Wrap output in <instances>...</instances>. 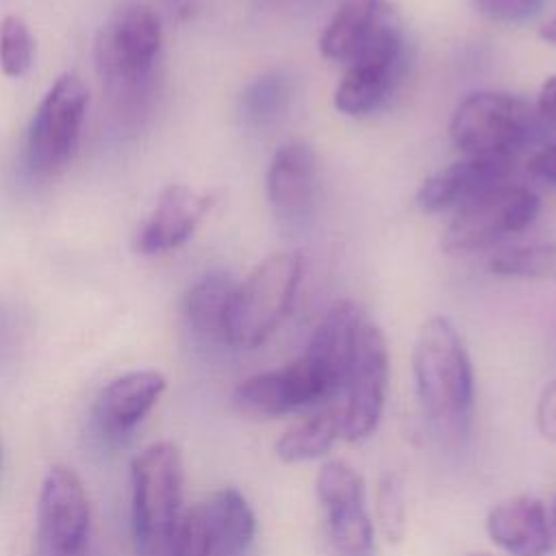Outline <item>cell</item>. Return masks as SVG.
Segmentation results:
<instances>
[{
  "instance_id": "7402d4cb",
  "label": "cell",
  "mask_w": 556,
  "mask_h": 556,
  "mask_svg": "<svg viewBox=\"0 0 556 556\" xmlns=\"http://www.w3.org/2000/svg\"><path fill=\"white\" fill-rule=\"evenodd\" d=\"M343 439V417L339 402H326L324 408L287 428L274 450L282 463H304L324 458L334 443Z\"/></svg>"
},
{
  "instance_id": "2e32d148",
  "label": "cell",
  "mask_w": 556,
  "mask_h": 556,
  "mask_svg": "<svg viewBox=\"0 0 556 556\" xmlns=\"http://www.w3.org/2000/svg\"><path fill=\"white\" fill-rule=\"evenodd\" d=\"M510 172L513 159L465 156L426 176L415 193V202L426 213L460 206L473 195L506 182Z\"/></svg>"
},
{
  "instance_id": "9a60e30c",
  "label": "cell",
  "mask_w": 556,
  "mask_h": 556,
  "mask_svg": "<svg viewBox=\"0 0 556 556\" xmlns=\"http://www.w3.org/2000/svg\"><path fill=\"white\" fill-rule=\"evenodd\" d=\"M213 202L211 193H200L187 185L165 187L135 235V252L156 256L178 250L195 235Z\"/></svg>"
},
{
  "instance_id": "3957f363",
  "label": "cell",
  "mask_w": 556,
  "mask_h": 556,
  "mask_svg": "<svg viewBox=\"0 0 556 556\" xmlns=\"http://www.w3.org/2000/svg\"><path fill=\"white\" fill-rule=\"evenodd\" d=\"M302 274L300 252H276L237 282L226 315V345L237 350L263 345L291 313Z\"/></svg>"
},
{
  "instance_id": "d4e9b609",
  "label": "cell",
  "mask_w": 556,
  "mask_h": 556,
  "mask_svg": "<svg viewBox=\"0 0 556 556\" xmlns=\"http://www.w3.org/2000/svg\"><path fill=\"white\" fill-rule=\"evenodd\" d=\"M35 61V37L24 17L9 13L0 20V72L7 78H22Z\"/></svg>"
},
{
  "instance_id": "d6986e66",
  "label": "cell",
  "mask_w": 556,
  "mask_h": 556,
  "mask_svg": "<svg viewBox=\"0 0 556 556\" xmlns=\"http://www.w3.org/2000/svg\"><path fill=\"white\" fill-rule=\"evenodd\" d=\"M387 15L384 0H341L319 35L321 56L348 65Z\"/></svg>"
},
{
  "instance_id": "f546056e",
  "label": "cell",
  "mask_w": 556,
  "mask_h": 556,
  "mask_svg": "<svg viewBox=\"0 0 556 556\" xmlns=\"http://www.w3.org/2000/svg\"><path fill=\"white\" fill-rule=\"evenodd\" d=\"M534 117L541 126L556 132V74L545 78V83L541 85L534 104Z\"/></svg>"
},
{
  "instance_id": "d6a6232c",
  "label": "cell",
  "mask_w": 556,
  "mask_h": 556,
  "mask_svg": "<svg viewBox=\"0 0 556 556\" xmlns=\"http://www.w3.org/2000/svg\"><path fill=\"white\" fill-rule=\"evenodd\" d=\"M539 37H541L543 41L556 46V15L549 17L547 22H543V24L539 26Z\"/></svg>"
},
{
  "instance_id": "8992f818",
  "label": "cell",
  "mask_w": 556,
  "mask_h": 556,
  "mask_svg": "<svg viewBox=\"0 0 556 556\" xmlns=\"http://www.w3.org/2000/svg\"><path fill=\"white\" fill-rule=\"evenodd\" d=\"M406 70V37L387 15L358 54L345 65L332 93L334 109L348 117H365L380 111L402 85Z\"/></svg>"
},
{
  "instance_id": "9c48e42d",
  "label": "cell",
  "mask_w": 556,
  "mask_h": 556,
  "mask_svg": "<svg viewBox=\"0 0 556 556\" xmlns=\"http://www.w3.org/2000/svg\"><path fill=\"white\" fill-rule=\"evenodd\" d=\"M389 387V345L384 332L369 319L358 330L354 358L339 393L343 439L361 443L369 439L384 410Z\"/></svg>"
},
{
  "instance_id": "836d02e7",
  "label": "cell",
  "mask_w": 556,
  "mask_h": 556,
  "mask_svg": "<svg viewBox=\"0 0 556 556\" xmlns=\"http://www.w3.org/2000/svg\"><path fill=\"white\" fill-rule=\"evenodd\" d=\"M554 528H556V504H554Z\"/></svg>"
},
{
  "instance_id": "e575fe53",
  "label": "cell",
  "mask_w": 556,
  "mask_h": 556,
  "mask_svg": "<svg viewBox=\"0 0 556 556\" xmlns=\"http://www.w3.org/2000/svg\"><path fill=\"white\" fill-rule=\"evenodd\" d=\"M471 556H486V554H471Z\"/></svg>"
},
{
  "instance_id": "7c38bea8",
  "label": "cell",
  "mask_w": 556,
  "mask_h": 556,
  "mask_svg": "<svg viewBox=\"0 0 556 556\" xmlns=\"http://www.w3.org/2000/svg\"><path fill=\"white\" fill-rule=\"evenodd\" d=\"M265 198L287 226H300L317 204V154L304 139H289L274 152L265 174Z\"/></svg>"
},
{
  "instance_id": "d590c367",
  "label": "cell",
  "mask_w": 556,
  "mask_h": 556,
  "mask_svg": "<svg viewBox=\"0 0 556 556\" xmlns=\"http://www.w3.org/2000/svg\"><path fill=\"white\" fill-rule=\"evenodd\" d=\"M0 463H2V458H0Z\"/></svg>"
},
{
  "instance_id": "f1b7e54d",
  "label": "cell",
  "mask_w": 556,
  "mask_h": 556,
  "mask_svg": "<svg viewBox=\"0 0 556 556\" xmlns=\"http://www.w3.org/2000/svg\"><path fill=\"white\" fill-rule=\"evenodd\" d=\"M536 428L543 439L556 443V380L545 384L539 395Z\"/></svg>"
},
{
  "instance_id": "30bf717a",
  "label": "cell",
  "mask_w": 556,
  "mask_h": 556,
  "mask_svg": "<svg viewBox=\"0 0 556 556\" xmlns=\"http://www.w3.org/2000/svg\"><path fill=\"white\" fill-rule=\"evenodd\" d=\"M91 508L80 476L67 465L48 469L37 502L39 556H85Z\"/></svg>"
},
{
  "instance_id": "44dd1931",
  "label": "cell",
  "mask_w": 556,
  "mask_h": 556,
  "mask_svg": "<svg viewBox=\"0 0 556 556\" xmlns=\"http://www.w3.org/2000/svg\"><path fill=\"white\" fill-rule=\"evenodd\" d=\"M202 508L211 532L213 556H248L256 534V517L248 500L237 489L226 486L215 491Z\"/></svg>"
},
{
  "instance_id": "277c9868",
  "label": "cell",
  "mask_w": 556,
  "mask_h": 556,
  "mask_svg": "<svg viewBox=\"0 0 556 556\" xmlns=\"http://www.w3.org/2000/svg\"><path fill=\"white\" fill-rule=\"evenodd\" d=\"M130 493L137 556H169L182 515V458L172 441H156L132 458Z\"/></svg>"
},
{
  "instance_id": "6da1fadb",
  "label": "cell",
  "mask_w": 556,
  "mask_h": 556,
  "mask_svg": "<svg viewBox=\"0 0 556 556\" xmlns=\"http://www.w3.org/2000/svg\"><path fill=\"white\" fill-rule=\"evenodd\" d=\"M413 376L421 415L445 447L465 443L473 413V369L454 324L428 317L415 337Z\"/></svg>"
},
{
  "instance_id": "4dcf8cb0",
  "label": "cell",
  "mask_w": 556,
  "mask_h": 556,
  "mask_svg": "<svg viewBox=\"0 0 556 556\" xmlns=\"http://www.w3.org/2000/svg\"><path fill=\"white\" fill-rule=\"evenodd\" d=\"M528 169H530L534 176H539V178H543V180L556 185V143H552V146L541 148L539 152H534L532 159L528 161Z\"/></svg>"
},
{
  "instance_id": "ba28073f",
  "label": "cell",
  "mask_w": 556,
  "mask_h": 556,
  "mask_svg": "<svg viewBox=\"0 0 556 556\" xmlns=\"http://www.w3.org/2000/svg\"><path fill=\"white\" fill-rule=\"evenodd\" d=\"M541 211L539 195L523 187L502 182L460 204L441 235L447 254H467L489 248L534 224Z\"/></svg>"
},
{
  "instance_id": "7a4b0ae2",
  "label": "cell",
  "mask_w": 556,
  "mask_h": 556,
  "mask_svg": "<svg viewBox=\"0 0 556 556\" xmlns=\"http://www.w3.org/2000/svg\"><path fill=\"white\" fill-rule=\"evenodd\" d=\"M161 46V20L150 7L124 4L106 17L96 35L93 61L111 100L130 106L148 93Z\"/></svg>"
},
{
  "instance_id": "1f68e13d",
  "label": "cell",
  "mask_w": 556,
  "mask_h": 556,
  "mask_svg": "<svg viewBox=\"0 0 556 556\" xmlns=\"http://www.w3.org/2000/svg\"><path fill=\"white\" fill-rule=\"evenodd\" d=\"M254 2L263 9H282V11H287V9H300L308 0H254Z\"/></svg>"
},
{
  "instance_id": "5bb4252c",
  "label": "cell",
  "mask_w": 556,
  "mask_h": 556,
  "mask_svg": "<svg viewBox=\"0 0 556 556\" xmlns=\"http://www.w3.org/2000/svg\"><path fill=\"white\" fill-rule=\"evenodd\" d=\"M363 321L365 317L354 302H334L317 324L302 354L328 402H332L343 389Z\"/></svg>"
},
{
  "instance_id": "ffe728a7",
  "label": "cell",
  "mask_w": 556,
  "mask_h": 556,
  "mask_svg": "<svg viewBox=\"0 0 556 556\" xmlns=\"http://www.w3.org/2000/svg\"><path fill=\"white\" fill-rule=\"evenodd\" d=\"M235 285L230 271L208 269L185 291L182 317L200 341L226 345V315Z\"/></svg>"
},
{
  "instance_id": "83f0119b",
  "label": "cell",
  "mask_w": 556,
  "mask_h": 556,
  "mask_svg": "<svg viewBox=\"0 0 556 556\" xmlns=\"http://www.w3.org/2000/svg\"><path fill=\"white\" fill-rule=\"evenodd\" d=\"M473 7L491 22L521 24L541 11L543 0H473Z\"/></svg>"
},
{
  "instance_id": "603a6c76",
  "label": "cell",
  "mask_w": 556,
  "mask_h": 556,
  "mask_svg": "<svg viewBox=\"0 0 556 556\" xmlns=\"http://www.w3.org/2000/svg\"><path fill=\"white\" fill-rule=\"evenodd\" d=\"M298 93V80L287 70H267L245 85L239 96L237 113L245 128H267L276 124L291 106Z\"/></svg>"
},
{
  "instance_id": "5b68a950",
  "label": "cell",
  "mask_w": 556,
  "mask_h": 556,
  "mask_svg": "<svg viewBox=\"0 0 556 556\" xmlns=\"http://www.w3.org/2000/svg\"><path fill=\"white\" fill-rule=\"evenodd\" d=\"M89 91L78 74H61L39 100L26 130L24 161L39 176L61 174L74 159L87 119Z\"/></svg>"
},
{
  "instance_id": "52a82bcc",
  "label": "cell",
  "mask_w": 556,
  "mask_h": 556,
  "mask_svg": "<svg viewBox=\"0 0 556 556\" xmlns=\"http://www.w3.org/2000/svg\"><path fill=\"white\" fill-rule=\"evenodd\" d=\"M534 111L504 91H473L458 102L450 119V139L465 156H506L528 143Z\"/></svg>"
},
{
  "instance_id": "cb8c5ba5",
  "label": "cell",
  "mask_w": 556,
  "mask_h": 556,
  "mask_svg": "<svg viewBox=\"0 0 556 556\" xmlns=\"http://www.w3.org/2000/svg\"><path fill=\"white\" fill-rule=\"evenodd\" d=\"M489 269L502 278L556 280V245H519L493 254Z\"/></svg>"
},
{
  "instance_id": "8fae6325",
  "label": "cell",
  "mask_w": 556,
  "mask_h": 556,
  "mask_svg": "<svg viewBox=\"0 0 556 556\" xmlns=\"http://www.w3.org/2000/svg\"><path fill=\"white\" fill-rule=\"evenodd\" d=\"M315 493L326 513V536L334 556H374V521L365 508L361 473L343 460H328L315 478Z\"/></svg>"
},
{
  "instance_id": "484cf974",
  "label": "cell",
  "mask_w": 556,
  "mask_h": 556,
  "mask_svg": "<svg viewBox=\"0 0 556 556\" xmlns=\"http://www.w3.org/2000/svg\"><path fill=\"white\" fill-rule=\"evenodd\" d=\"M376 526L387 543H400L406 534V497L397 473H384L376 486Z\"/></svg>"
},
{
  "instance_id": "ac0fdd59",
  "label": "cell",
  "mask_w": 556,
  "mask_h": 556,
  "mask_svg": "<svg viewBox=\"0 0 556 556\" xmlns=\"http://www.w3.org/2000/svg\"><path fill=\"white\" fill-rule=\"evenodd\" d=\"M486 534L508 556H549L554 549L547 510L532 495L495 504L486 515Z\"/></svg>"
},
{
  "instance_id": "4fadbf2b",
  "label": "cell",
  "mask_w": 556,
  "mask_h": 556,
  "mask_svg": "<svg viewBox=\"0 0 556 556\" xmlns=\"http://www.w3.org/2000/svg\"><path fill=\"white\" fill-rule=\"evenodd\" d=\"M232 400L241 413L261 419H278L293 410L328 402L302 356L280 369L245 378L237 384Z\"/></svg>"
},
{
  "instance_id": "e0dca14e",
  "label": "cell",
  "mask_w": 556,
  "mask_h": 556,
  "mask_svg": "<svg viewBox=\"0 0 556 556\" xmlns=\"http://www.w3.org/2000/svg\"><path fill=\"white\" fill-rule=\"evenodd\" d=\"M167 389V380L156 369H135L113 378L93 406L98 430L106 439L128 437L156 406Z\"/></svg>"
},
{
  "instance_id": "4316f807",
  "label": "cell",
  "mask_w": 556,
  "mask_h": 556,
  "mask_svg": "<svg viewBox=\"0 0 556 556\" xmlns=\"http://www.w3.org/2000/svg\"><path fill=\"white\" fill-rule=\"evenodd\" d=\"M169 556H213L211 532L202 504L182 510L172 536Z\"/></svg>"
}]
</instances>
